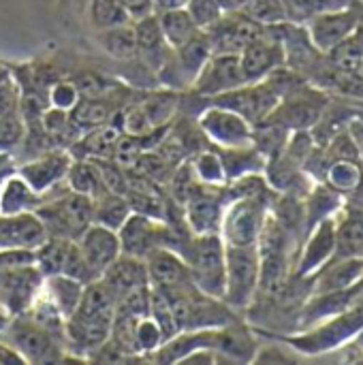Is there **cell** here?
<instances>
[{
    "label": "cell",
    "mask_w": 363,
    "mask_h": 365,
    "mask_svg": "<svg viewBox=\"0 0 363 365\" xmlns=\"http://www.w3.org/2000/svg\"><path fill=\"white\" fill-rule=\"evenodd\" d=\"M184 9L188 11V15L193 17V21L197 24L199 30H208L225 13L223 6L218 4V0H188Z\"/></svg>",
    "instance_id": "cell-46"
},
{
    "label": "cell",
    "mask_w": 363,
    "mask_h": 365,
    "mask_svg": "<svg viewBox=\"0 0 363 365\" xmlns=\"http://www.w3.org/2000/svg\"><path fill=\"white\" fill-rule=\"evenodd\" d=\"M203 32L208 34L212 53H240L250 41L263 36L267 32V26L257 24L242 11H227Z\"/></svg>",
    "instance_id": "cell-12"
},
{
    "label": "cell",
    "mask_w": 363,
    "mask_h": 365,
    "mask_svg": "<svg viewBox=\"0 0 363 365\" xmlns=\"http://www.w3.org/2000/svg\"><path fill=\"white\" fill-rule=\"evenodd\" d=\"M282 2H285L287 21L306 26L312 17L327 13V11L344 9L353 0H282Z\"/></svg>",
    "instance_id": "cell-38"
},
{
    "label": "cell",
    "mask_w": 363,
    "mask_h": 365,
    "mask_svg": "<svg viewBox=\"0 0 363 365\" xmlns=\"http://www.w3.org/2000/svg\"><path fill=\"white\" fill-rule=\"evenodd\" d=\"M88 15L96 30H107L131 21L120 0H88Z\"/></svg>",
    "instance_id": "cell-40"
},
{
    "label": "cell",
    "mask_w": 363,
    "mask_h": 365,
    "mask_svg": "<svg viewBox=\"0 0 363 365\" xmlns=\"http://www.w3.org/2000/svg\"><path fill=\"white\" fill-rule=\"evenodd\" d=\"M244 75L240 66V53H212L201 71L197 73L188 92L212 98L244 86Z\"/></svg>",
    "instance_id": "cell-13"
},
{
    "label": "cell",
    "mask_w": 363,
    "mask_h": 365,
    "mask_svg": "<svg viewBox=\"0 0 363 365\" xmlns=\"http://www.w3.org/2000/svg\"><path fill=\"white\" fill-rule=\"evenodd\" d=\"M9 321H11V317H9V312L2 308V304H0V331L6 327V323H9Z\"/></svg>",
    "instance_id": "cell-53"
},
{
    "label": "cell",
    "mask_w": 363,
    "mask_h": 365,
    "mask_svg": "<svg viewBox=\"0 0 363 365\" xmlns=\"http://www.w3.org/2000/svg\"><path fill=\"white\" fill-rule=\"evenodd\" d=\"M282 64H285V47L272 26H267V32L263 36L250 41L240 51V66L246 83L263 81L272 71H276Z\"/></svg>",
    "instance_id": "cell-17"
},
{
    "label": "cell",
    "mask_w": 363,
    "mask_h": 365,
    "mask_svg": "<svg viewBox=\"0 0 363 365\" xmlns=\"http://www.w3.org/2000/svg\"><path fill=\"white\" fill-rule=\"evenodd\" d=\"M83 287H86L83 282H79L71 276L56 274V276H45L41 293L58 308V312L64 319H68L75 312V308L79 306Z\"/></svg>",
    "instance_id": "cell-31"
},
{
    "label": "cell",
    "mask_w": 363,
    "mask_h": 365,
    "mask_svg": "<svg viewBox=\"0 0 363 365\" xmlns=\"http://www.w3.org/2000/svg\"><path fill=\"white\" fill-rule=\"evenodd\" d=\"M19 101H21V94H19V88L13 83V79L0 77V115L19 111Z\"/></svg>",
    "instance_id": "cell-48"
},
{
    "label": "cell",
    "mask_w": 363,
    "mask_h": 365,
    "mask_svg": "<svg viewBox=\"0 0 363 365\" xmlns=\"http://www.w3.org/2000/svg\"><path fill=\"white\" fill-rule=\"evenodd\" d=\"M45 276L34 263L17 265L0 272V304L9 317L26 312L43 291Z\"/></svg>",
    "instance_id": "cell-10"
},
{
    "label": "cell",
    "mask_w": 363,
    "mask_h": 365,
    "mask_svg": "<svg viewBox=\"0 0 363 365\" xmlns=\"http://www.w3.org/2000/svg\"><path fill=\"white\" fill-rule=\"evenodd\" d=\"M122 137V130L116 122H109L105 126L92 128L81 133V137L68 148L73 158H103L111 156L118 139Z\"/></svg>",
    "instance_id": "cell-28"
},
{
    "label": "cell",
    "mask_w": 363,
    "mask_h": 365,
    "mask_svg": "<svg viewBox=\"0 0 363 365\" xmlns=\"http://www.w3.org/2000/svg\"><path fill=\"white\" fill-rule=\"evenodd\" d=\"M45 201L43 195L34 192L24 178L17 173L9 175L0 184V214H19V212H34Z\"/></svg>",
    "instance_id": "cell-29"
},
{
    "label": "cell",
    "mask_w": 363,
    "mask_h": 365,
    "mask_svg": "<svg viewBox=\"0 0 363 365\" xmlns=\"http://www.w3.org/2000/svg\"><path fill=\"white\" fill-rule=\"evenodd\" d=\"M208 103L227 107L235 113H240L250 126L263 122L280 103L278 94L267 86V81H257V83H244L235 90H229L225 94L205 98Z\"/></svg>",
    "instance_id": "cell-11"
},
{
    "label": "cell",
    "mask_w": 363,
    "mask_h": 365,
    "mask_svg": "<svg viewBox=\"0 0 363 365\" xmlns=\"http://www.w3.org/2000/svg\"><path fill=\"white\" fill-rule=\"evenodd\" d=\"M79 92V98H92V96H105L113 90H118L120 86L116 81H109L105 75L96 73V71H81L71 79Z\"/></svg>",
    "instance_id": "cell-42"
},
{
    "label": "cell",
    "mask_w": 363,
    "mask_h": 365,
    "mask_svg": "<svg viewBox=\"0 0 363 365\" xmlns=\"http://www.w3.org/2000/svg\"><path fill=\"white\" fill-rule=\"evenodd\" d=\"M362 21L363 9L359 4L351 2L344 9L327 11V13H321V15L312 17L306 26H308V36H310L312 45L319 51L327 53L338 43L349 38Z\"/></svg>",
    "instance_id": "cell-14"
},
{
    "label": "cell",
    "mask_w": 363,
    "mask_h": 365,
    "mask_svg": "<svg viewBox=\"0 0 363 365\" xmlns=\"http://www.w3.org/2000/svg\"><path fill=\"white\" fill-rule=\"evenodd\" d=\"M272 197L229 201L220 222V237L227 246H257Z\"/></svg>",
    "instance_id": "cell-7"
},
{
    "label": "cell",
    "mask_w": 363,
    "mask_h": 365,
    "mask_svg": "<svg viewBox=\"0 0 363 365\" xmlns=\"http://www.w3.org/2000/svg\"><path fill=\"white\" fill-rule=\"evenodd\" d=\"M165 233H167V227L163 220L133 212L124 220V225L118 229L122 255L145 259L156 248H165Z\"/></svg>",
    "instance_id": "cell-18"
},
{
    "label": "cell",
    "mask_w": 363,
    "mask_h": 365,
    "mask_svg": "<svg viewBox=\"0 0 363 365\" xmlns=\"http://www.w3.org/2000/svg\"><path fill=\"white\" fill-rule=\"evenodd\" d=\"M101 45L105 51L122 62H135L137 60V34H135V24H122L113 26L107 30H101Z\"/></svg>",
    "instance_id": "cell-35"
},
{
    "label": "cell",
    "mask_w": 363,
    "mask_h": 365,
    "mask_svg": "<svg viewBox=\"0 0 363 365\" xmlns=\"http://www.w3.org/2000/svg\"><path fill=\"white\" fill-rule=\"evenodd\" d=\"M64 184L68 186V190L86 195L90 199H96L107 190L92 158H73Z\"/></svg>",
    "instance_id": "cell-34"
},
{
    "label": "cell",
    "mask_w": 363,
    "mask_h": 365,
    "mask_svg": "<svg viewBox=\"0 0 363 365\" xmlns=\"http://www.w3.org/2000/svg\"><path fill=\"white\" fill-rule=\"evenodd\" d=\"M34 214L41 218L47 237L77 240L90 225H94V201L68 190L64 184L60 192H47Z\"/></svg>",
    "instance_id": "cell-3"
},
{
    "label": "cell",
    "mask_w": 363,
    "mask_h": 365,
    "mask_svg": "<svg viewBox=\"0 0 363 365\" xmlns=\"http://www.w3.org/2000/svg\"><path fill=\"white\" fill-rule=\"evenodd\" d=\"M363 276V257L332 259L317 274L310 276V295L312 293H332L353 289Z\"/></svg>",
    "instance_id": "cell-23"
},
{
    "label": "cell",
    "mask_w": 363,
    "mask_h": 365,
    "mask_svg": "<svg viewBox=\"0 0 363 365\" xmlns=\"http://www.w3.org/2000/svg\"><path fill=\"white\" fill-rule=\"evenodd\" d=\"M101 280L113 291V295L120 299L128 291L148 284V272L143 259H135L128 255H120L101 276Z\"/></svg>",
    "instance_id": "cell-26"
},
{
    "label": "cell",
    "mask_w": 363,
    "mask_h": 365,
    "mask_svg": "<svg viewBox=\"0 0 363 365\" xmlns=\"http://www.w3.org/2000/svg\"><path fill=\"white\" fill-rule=\"evenodd\" d=\"M73 163V154L64 148H51L45 150L36 156H32L26 163L17 165V175L26 180V184L39 192V195H47L51 188H56L58 184L64 182L68 167Z\"/></svg>",
    "instance_id": "cell-15"
},
{
    "label": "cell",
    "mask_w": 363,
    "mask_h": 365,
    "mask_svg": "<svg viewBox=\"0 0 363 365\" xmlns=\"http://www.w3.org/2000/svg\"><path fill=\"white\" fill-rule=\"evenodd\" d=\"M195 122L203 137L216 148H242L252 145V126L235 111L208 103L197 115Z\"/></svg>",
    "instance_id": "cell-9"
},
{
    "label": "cell",
    "mask_w": 363,
    "mask_h": 365,
    "mask_svg": "<svg viewBox=\"0 0 363 365\" xmlns=\"http://www.w3.org/2000/svg\"><path fill=\"white\" fill-rule=\"evenodd\" d=\"M216 148V145H214ZM220 154L227 182L242 178L246 173H263L267 158L255 148V145H242V148H216Z\"/></svg>",
    "instance_id": "cell-32"
},
{
    "label": "cell",
    "mask_w": 363,
    "mask_h": 365,
    "mask_svg": "<svg viewBox=\"0 0 363 365\" xmlns=\"http://www.w3.org/2000/svg\"><path fill=\"white\" fill-rule=\"evenodd\" d=\"M334 252H336V216H329L321 220L306 235L293 267V276L310 278L334 259Z\"/></svg>",
    "instance_id": "cell-19"
},
{
    "label": "cell",
    "mask_w": 363,
    "mask_h": 365,
    "mask_svg": "<svg viewBox=\"0 0 363 365\" xmlns=\"http://www.w3.org/2000/svg\"><path fill=\"white\" fill-rule=\"evenodd\" d=\"M47 240V231L34 212L0 214V248L36 250Z\"/></svg>",
    "instance_id": "cell-21"
},
{
    "label": "cell",
    "mask_w": 363,
    "mask_h": 365,
    "mask_svg": "<svg viewBox=\"0 0 363 365\" xmlns=\"http://www.w3.org/2000/svg\"><path fill=\"white\" fill-rule=\"evenodd\" d=\"M26 124L19 111L0 115V152H13L24 143Z\"/></svg>",
    "instance_id": "cell-44"
},
{
    "label": "cell",
    "mask_w": 363,
    "mask_h": 365,
    "mask_svg": "<svg viewBox=\"0 0 363 365\" xmlns=\"http://www.w3.org/2000/svg\"><path fill=\"white\" fill-rule=\"evenodd\" d=\"M131 17V21H139L143 17L154 15V0H120Z\"/></svg>",
    "instance_id": "cell-49"
},
{
    "label": "cell",
    "mask_w": 363,
    "mask_h": 365,
    "mask_svg": "<svg viewBox=\"0 0 363 365\" xmlns=\"http://www.w3.org/2000/svg\"><path fill=\"white\" fill-rule=\"evenodd\" d=\"M150 317L154 319V323L160 327L165 340L173 338L175 334H180V327H178V321L173 317V310H171V304L167 302V297L152 289V297H150Z\"/></svg>",
    "instance_id": "cell-43"
},
{
    "label": "cell",
    "mask_w": 363,
    "mask_h": 365,
    "mask_svg": "<svg viewBox=\"0 0 363 365\" xmlns=\"http://www.w3.org/2000/svg\"><path fill=\"white\" fill-rule=\"evenodd\" d=\"M344 199L327 182H315L310 192L304 197V216H306V235L325 218L336 216Z\"/></svg>",
    "instance_id": "cell-27"
},
{
    "label": "cell",
    "mask_w": 363,
    "mask_h": 365,
    "mask_svg": "<svg viewBox=\"0 0 363 365\" xmlns=\"http://www.w3.org/2000/svg\"><path fill=\"white\" fill-rule=\"evenodd\" d=\"M329 98L332 96L323 88L308 83L302 90L280 98L276 109L265 120H272L287 130H310L319 122Z\"/></svg>",
    "instance_id": "cell-8"
},
{
    "label": "cell",
    "mask_w": 363,
    "mask_h": 365,
    "mask_svg": "<svg viewBox=\"0 0 363 365\" xmlns=\"http://www.w3.org/2000/svg\"><path fill=\"white\" fill-rule=\"evenodd\" d=\"M188 0H154V11H171V9H184Z\"/></svg>",
    "instance_id": "cell-51"
},
{
    "label": "cell",
    "mask_w": 363,
    "mask_h": 365,
    "mask_svg": "<svg viewBox=\"0 0 363 365\" xmlns=\"http://www.w3.org/2000/svg\"><path fill=\"white\" fill-rule=\"evenodd\" d=\"M150 122L152 128H167L180 113L182 92L165 88L156 92H148L145 98L137 101Z\"/></svg>",
    "instance_id": "cell-30"
},
{
    "label": "cell",
    "mask_w": 363,
    "mask_h": 365,
    "mask_svg": "<svg viewBox=\"0 0 363 365\" xmlns=\"http://www.w3.org/2000/svg\"><path fill=\"white\" fill-rule=\"evenodd\" d=\"M225 257H227V284H225V302L237 310L244 312L252 306L257 291H259V250L257 246H227L225 244Z\"/></svg>",
    "instance_id": "cell-6"
},
{
    "label": "cell",
    "mask_w": 363,
    "mask_h": 365,
    "mask_svg": "<svg viewBox=\"0 0 363 365\" xmlns=\"http://www.w3.org/2000/svg\"><path fill=\"white\" fill-rule=\"evenodd\" d=\"M0 338L21 355L24 364H60L68 355L66 346L26 312L11 317Z\"/></svg>",
    "instance_id": "cell-5"
},
{
    "label": "cell",
    "mask_w": 363,
    "mask_h": 365,
    "mask_svg": "<svg viewBox=\"0 0 363 365\" xmlns=\"http://www.w3.org/2000/svg\"><path fill=\"white\" fill-rule=\"evenodd\" d=\"M240 11L261 26H276L287 21L282 0H248Z\"/></svg>",
    "instance_id": "cell-41"
},
{
    "label": "cell",
    "mask_w": 363,
    "mask_h": 365,
    "mask_svg": "<svg viewBox=\"0 0 363 365\" xmlns=\"http://www.w3.org/2000/svg\"><path fill=\"white\" fill-rule=\"evenodd\" d=\"M143 263H145V272H148V284L156 291L171 289V287H178V284H184L190 280L186 261L173 250L156 248L154 252H150L143 259Z\"/></svg>",
    "instance_id": "cell-24"
},
{
    "label": "cell",
    "mask_w": 363,
    "mask_h": 365,
    "mask_svg": "<svg viewBox=\"0 0 363 365\" xmlns=\"http://www.w3.org/2000/svg\"><path fill=\"white\" fill-rule=\"evenodd\" d=\"M75 242H77L79 250L83 252L88 265L96 274V278H101L103 272L122 255L118 231L107 229V227L96 225V222L90 225Z\"/></svg>",
    "instance_id": "cell-20"
},
{
    "label": "cell",
    "mask_w": 363,
    "mask_h": 365,
    "mask_svg": "<svg viewBox=\"0 0 363 365\" xmlns=\"http://www.w3.org/2000/svg\"><path fill=\"white\" fill-rule=\"evenodd\" d=\"M344 130L349 133V137H351V141H353V145H355V150H357V154H359L363 163V113H355L347 122Z\"/></svg>",
    "instance_id": "cell-50"
},
{
    "label": "cell",
    "mask_w": 363,
    "mask_h": 365,
    "mask_svg": "<svg viewBox=\"0 0 363 365\" xmlns=\"http://www.w3.org/2000/svg\"><path fill=\"white\" fill-rule=\"evenodd\" d=\"M92 201H94V222L103 225L107 229H113V231H118L124 225V220L133 214V210L126 201V195H120V192L105 190L101 197H96Z\"/></svg>",
    "instance_id": "cell-36"
},
{
    "label": "cell",
    "mask_w": 363,
    "mask_h": 365,
    "mask_svg": "<svg viewBox=\"0 0 363 365\" xmlns=\"http://www.w3.org/2000/svg\"><path fill=\"white\" fill-rule=\"evenodd\" d=\"M363 331V299L353 308L317 323L310 329H304L297 336H276L289 349L300 355H325L336 349H342L357 334Z\"/></svg>",
    "instance_id": "cell-2"
},
{
    "label": "cell",
    "mask_w": 363,
    "mask_h": 365,
    "mask_svg": "<svg viewBox=\"0 0 363 365\" xmlns=\"http://www.w3.org/2000/svg\"><path fill=\"white\" fill-rule=\"evenodd\" d=\"M133 24H135V34H137V60L145 71H150L156 77V73L165 66L173 49L167 45L160 32L156 13Z\"/></svg>",
    "instance_id": "cell-22"
},
{
    "label": "cell",
    "mask_w": 363,
    "mask_h": 365,
    "mask_svg": "<svg viewBox=\"0 0 363 365\" xmlns=\"http://www.w3.org/2000/svg\"><path fill=\"white\" fill-rule=\"evenodd\" d=\"M227 207L225 186L199 184L184 203V218L195 235L220 233L223 214Z\"/></svg>",
    "instance_id": "cell-16"
},
{
    "label": "cell",
    "mask_w": 363,
    "mask_h": 365,
    "mask_svg": "<svg viewBox=\"0 0 363 365\" xmlns=\"http://www.w3.org/2000/svg\"><path fill=\"white\" fill-rule=\"evenodd\" d=\"M120 90V88H118ZM109 92L105 96H92V98H79L75 107L71 109V118L77 124L81 133L105 126L116 120L118 111L128 103V101H118L116 92Z\"/></svg>",
    "instance_id": "cell-25"
},
{
    "label": "cell",
    "mask_w": 363,
    "mask_h": 365,
    "mask_svg": "<svg viewBox=\"0 0 363 365\" xmlns=\"http://www.w3.org/2000/svg\"><path fill=\"white\" fill-rule=\"evenodd\" d=\"M156 17H158L160 32H163V36H165V41H167V45L171 49L182 47L184 43H188L193 36H197L201 32L186 9L160 11V13H156Z\"/></svg>",
    "instance_id": "cell-33"
},
{
    "label": "cell",
    "mask_w": 363,
    "mask_h": 365,
    "mask_svg": "<svg viewBox=\"0 0 363 365\" xmlns=\"http://www.w3.org/2000/svg\"><path fill=\"white\" fill-rule=\"evenodd\" d=\"M163 342H165V336H163L160 327L154 323V319L152 317L139 319V323H137V349L145 361Z\"/></svg>",
    "instance_id": "cell-45"
},
{
    "label": "cell",
    "mask_w": 363,
    "mask_h": 365,
    "mask_svg": "<svg viewBox=\"0 0 363 365\" xmlns=\"http://www.w3.org/2000/svg\"><path fill=\"white\" fill-rule=\"evenodd\" d=\"M195 175L201 184H210V186H225L227 184V175H225V167L220 160V154L216 152L214 145H208L195 154L188 156Z\"/></svg>",
    "instance_id": "cell-37"
},
{
    "label": "cell",
    "mask_w": 363,
    "mask_h": 365,
    "mask_svg": "<svg viewBox=\"0 0 363 365\" xmlns=\"http://www.w3.org/2000/svg\"><path fill=\"white\" fill-rule=\"evenodd\" d=\"M334 190H338L342 197L353 192L363 182V167L362 163L355 160H334L327 167L325 180Z\"/></svg>",
    "instance_id": "cell-39"
},
{
    "label": "cell",
    "mask_w": 363,
    "mask_h": 365,
    "mask_svg": "<svg viewBox=\"0 0 363 365\" xmlns=\"http://www.w3.org/2000/svg\"><path fill=\"white\" fill-rule=\"evenodd\" d=\"M248 0H218V4L223 6V11H240Z\"/></svg>",
    "instance_id": "cell-52"
},
{
    "label": "cell",
    "mask_w": 363,
    "mask_h": 365,
    "mask_svg": "<svg viewBox=\"0 0 363 365\" xmlns=\"http://www.w3.org/2000/svg\"><path fill=\"white\" fill-rule=\"evenodd\" d=\"M47 98H49L51 107L71 111L75 107V103L79 101V92H77V88H75V83L71 79H56L49 86Z\"/></svg>",
    "instance_id": "cell-47"
},
{
    "label": "cell",
    "mask_w": 363,
    "mask_h": 365,
    "mask_svg": "<svg viewBox=\"0 0 363 365\" xmlns=\"http://www.w3.org/2000/svg\"><path fill=\"white\" fill-rule=\"evenodd\" d=\"M160 293L171 304L180 331L225 327V325L242 321V312L233 310L225 299H218L199 291L193 284V280L171 287V289H163Z\"/></svg>",
    "instance_id": "cell-1"
},
{
    "label": "cell",
    "mask_w": 363,
    "mask_h": 365,
    "mask_svg": "<svg viewBox=\"0 0 363 365\" xmlns=\"http://www.w3.org/2000/svg\"><path fill=\"white\" fill-rule=\"evenodd\" d=\"M182 259L186 261L190 280L199 291L218 299L225 297L227 257H225V242L220 233L193 235Z\"/></svg>",
    "instance_id": "cell-4"
}]
</instances>
